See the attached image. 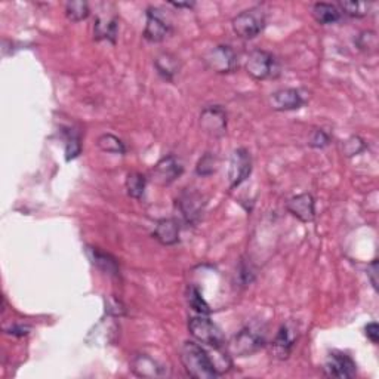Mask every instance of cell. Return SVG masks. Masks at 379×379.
Returning a JSON list of instances; mask_svg holds the SVG:
<instances>
[{
  "mask_svg": "<svg viewBox=\"0 0 379 379\" xmlns=\"http://www.w3.org/2000/svg\"><path fill=\"white\" fill-rule=\"evenodd\" d=\"M184 173V166L175 156H165L153 168V179L160 187H168Z\"/></svg>",
  "mask_w": 379,
  "mask_h": 379,
  "instance_id": "5bb4252c",
  "label": "cell"
},
{
  "mask_svg": "<svg viewBox=\"0 0 379 379\" xmlns=\"http://www.w3.org/2000/svg\"><path fill=\"white\" fill-rule=\"evenodd\" d=\"M357 46L366 52H373L378 46V37L375 31H363V33L355 40Z\"/></svg>",
  "mask_w": 379,
  "mask_h": 379,
  "instance_id": "1f68e13d",
  "label": "cell"
},
{
  "mask_svg": "<svg viewBox=\"0 0 379 379\" xmlns=\"http://www.w3.org/2000/svg\"><path fill=\"white\" fill-rule=\"evenodd\" d=\"M126 193L129 197L132 199H141L144 196L146 187H147V178L139 172H131L126 178L125 182Z\"/></svg>",
  "mask_w": 379,
  "mask_h": 379,
  "instance_id": "603a6c76",
  "label": "cell"
},
{
  "mask_svg": "<svg viewBox=\"0 0 379 379\" xmlns=\"http://www.w3.org/2000/svg\"><path fill=\"white\" fill-rule=\"evenodd\" d=\"M82 151V144H80V135L73 131V129H69L67 138H66V159L70 161L73 159L78 157Z\"/></svg>",
  "mask_w": 379,
  "mask_h": 379,
  "instance_id": "f1b7e54d",
  "label": "cell"
},
{
  "mask_svg": "<svg viewBox=\"0 0 379 379\" xmlns=\"http://www.w3.org/2000/svg\"><path fill=\"white\" fill-rule=\"evenodd\" d=\"M341 148H342V155L345 157H354V156L362 155L367 148V144L359 135H353L350 138H346L345 141H342Z\"/></svg>",
  "mask_w": 379,
  "mask_h": 379,
  "instance_id": "83f0119b",
  "label": "cell"
},
{
  "mask_svg": "<svg viewBox=\"0 0 379 379\" xmlns=\"http://www.w3.org/2000/svg\"><path fill=\"white\" fill-rule=\"evenodd\" d=\"M311 14L314 19L317 21L320 26H332L337 24L341 19L342 14L338 6H335L332 3H316L312 6Z\"/></svg>",
  "mask_w": 379,
  "mask_h": 379,
  "instance_id": "7402d4cb",
  "label": "cell"
},
{
  "mask_svg": "<svg viewBox=\"0 0 379 379\" xmlns=\"http://www.w3.org/2000/svg\"><path fill=\"white\" fill-rule=\"evenodd\" d=\"M6 333L14 335V337H24V335H28L30 328L26 326V324H14V326H10L9 329H5Z\"/></svg>",
  "mask_w": 379,
  "mask_h": 379,
  "instance_id": "d590c367",
  "label": "cell"
},
{
  "mask_svg": "<svg viewBox=\"0 0 379 379\" xmlns=\"http://www.w3.org/2000/svg\"><path fill=\"white\" fill-rule=\"evenodd\" d=\"M245 69L255 80H274L281 74L277 57L264 49H255L249 53Z\"/></svg>",
  "mask_w": 379,
  "mask_h": 379,
  "instance_id": "3957f363",
  "label": "cell"
},
{
  "mask_svg": "<svg viewBox=\"0 0 379 379\" xmlns=\"http://www.w3.org/2000/svg\"><path fill=\"white\" fill-rule=\"evenodd\" d=\"M88 256L92 261V264L98 270H101L103 273L113 277L118 276V272H121V270H118L116 258H113L110 254H105L96 247H88Z\"/></svg>",
  "mask_w": 379,
  "mask_h": 379,
  "instance_id": "44dd1931",
  "label": "cell"
},
{
  "mask_svg": "<svg viewBox=\"0 0 379 379\" xmlns=\"http://www.w3.org/2000/svg\"><path fill=\"white\" fill-rule=\"evenodd\" d=\"M155 67L161 79H165L166 82H175V78L181 70V62L173 53L161 52L155 58Z\"/></svg>",
  "mask_w": 379,
  "mask_h": 379,
  "instance_id": "ac0fdd59",
  "label": "cell"
},
{
  "mask_svg": "<svg viewBox=\"0 0 379 379\" xmlns=\"http://www.w3.org/2000/svg\"><path fill=\"white\" fill-rule=\"evenodd\" d=\"M330 144V135L324 129H314L308 139V146L311 148L323 150Z\"/></svg>",
  "mask_w": 379,
  "mask_h": 379,
  "instance_id": "4dcf8cb0",
  "label": "cell"
},
{
  "mask_svg": "<svg viewBox=\"0 0 379 379\" xmlns=\"http://www.w3.org/2000/svg\"><path fill=\"white\" fill-rule=\"evenodd\" d=\"M188 330L191 337L197 342L208 345L213 350H222L225 346V337L221 329L212 320L202 316V314L190 319Z\"/></svg>",
  "mask_w": 379,
  "mask_h": 379,
  "instance_id": "5b68a950",
  "label": "cell"
},
{
  "mask_svg": "<svg viewBox=\"0 0 379 379\" xmlns=\"http://www.w3.org/2000/svg\"><path fill=\"white\" fill-rule=\"evenodd\" d=\"M91 14V9L88 2H67L66 3V17L71 21V23H80V21L86 19Z\"/></svg>",
  "mask_w": 379,
  "mask_h": 379,
  "instance_id": "484cf974",
  "label": "cell"
},
{
  "mask_svg": "<svg viewBox=\"0 0 379 379\" xmlns=\"http://www.w3.org/2000/svg\"><path fill=\"white\" fill-rule=\"evenodd\" d=\"M372 3L367 2H341L340 10L341 14L349 15L351 18H364L371 14Z\"/></svg>",
  "mask_w": 379,
  "mask_h": 379,
  "instance_id": "4316f807",
  "label": "cell"
},
{
  "mask_svg": "<svg viewBox=\"0 0 379 379\" xmlns=\"http://www.w3.org/2000/svg\"><path fill=\"white\" fill-rule=\"evenodd\" d=\"M181 227L175 218H161L156 222L153 237L164 246H173L179 242Z\"/></svg>",
  "mask_w": 379,
  "mask_h": 379,
  "instance_id": "e0dca14e",
  "label": "cell"
},
{
  "mask_svg": "<svg viewBox=\"0 0 379 379\" xmlns=\"http://www.w3.org/2000/svg\"><path fill=\"white\" fill-rule=\"evenodd\" d=\"M118 31V19L116 15H98L94 24V37L95 40H107L116 43Z\"/></svg>",
  "mask_w": 379,
  "mask_h": 379,
  "instance_id": "d6986e66",
  "label": "cell"
},
{
  "mask_svg": "<svg viewBox=\"0 0 379 379\" xmlns=\"http://www.w3.org/2000/svg\"><path fill=\"white\" fill-rule=\"evenodd\" d=\"M252 156L249 150L240 147L233 151L229 164V181L230 187L237 188L251 177L252 173Z\"/></svg>",
  "mask_w": 379,
  "mask_h": 379,
  "instance_id": "9c48e42d",
  "label": "cell"
},
{
  "mask_svg": "<svg viewBox=\"0 0 379 379\" xmlns=\"http://www.w3.org/2000/svg\"><path fill=\"white\" fill-rule=\"evenodd\" d=\"M96 146L104 153H112V155H125L126 153V146L121 138H117L113 134H104L96 141Z\"/></svg>",
  "mask_w": 379,
  "mask_h": 379,
  "instance_id": "cb8c5ba5",
  "label": "cell"
},
{
  "mask_svg": "<svg viewBox=\"0 0 379 379\" xmlns=\"http://www.w3.org/2000/svg\"><path fill=\"white\" fill-rule=\"evenodd\" d=\"M307 104L306 92L295 88H283L272 94L270 105L276 112H295Z\"/></svg>",
  "mask_w": 379,
  "mask_h": 379,
  "instance_id": "4fadbf2b",
  "label": "cell"
},
{
  "mask_svg": "<svg viewBox=\"0 0 379 379\" xmlns=\"http://www.w3.org/2000/svg\"><path fill=\"white\" fill-rule=\"evenodd\" d=\"M267 345V329L263 323H249L236 333L229 345L233 355L247 357L258 353Z\"/></svg>",
  "mask_w": 379,
  "mask_h": 379,
  "instance_id": "7a4b0ae2",
  "label": "cell"
},
{
  "mask_svg": "<svg viewBox=\"0 0 379 379\" xmlns=\"http://www.w3.org/2000/svg\"><path fill=\"white\" fill-rule=\"evenodd\" d=\"M324 375L329 378L338 379H350L357 373V364L351 359V355L342 351H332L326 357V362L323 366Z\"/></svg>",
  "mask_w": 379,
  "mask_h": 379,
  "instance_id": "8fae6325",
  "label": "cell"
},
{
  "mask_svg": "<svg viewBox=\"0 0 379 379\" xmlns=\"http://www.w3.org/2000/svg\"><path fill=\"white\" fill-rule=\"evenodd\" d=\"M227 112L221 105H208L200 113V127L204 134L220 138L227 132Z\"/></svg>",
  "mask_w": 379,
  "mask_h": 379,
  "instance_id": "7c38bea8",
  "label": "cell"
},
{
  "mask_svg": "<svg viewBox=\"0 0 379 379\" xmlns=\"http://www.w3.org/2000/svg\"><path fill=\"white\" fill-rule=\"evenodd\" d=\"M105 312L108 314V316H113V317H121L123 316V314L126 312L125 307L121 301L117 299H108L107 302V308H105Z\"/></svg>",
  "mask_w": 379,
  "mask_h": 379,
  "instance_id": "d6a6232c",
  "label": "cell"
},
{
  "mask_svg": "<svg viewBox=\"0 0 379 379\" xmlns=\"http://www.w3.org/2000/svg\"><path fill=\"white\" fill-rule=\"evenodd\" d=\"M288 211L301 222H312L316 220V202L310 193H302L288 200Z\"/></svg>",
  "mask_w": 379,
  "mask_h": 379,
  "instance_id": "9a60e30c",
  "label": "cell"
},
{
  "mask_svg": "<svg viewBox=\"0 0 379 379\" xmlns=\"http://www.w3.org/2000/svg\"><path fill=\"white\" fill-rule=\"evenodd\" d=\"M172 6H175V8H193L194 3L193 2H187V3H170Z\"/></svg>",
  "mask_w": 379,
  "mask_h": 379,
  "instance_id": "8d00e7d4",
  "label": "cell"
},
{
  "mask_svg": "<svg viewBox=\"0 0 379 379\" xmlns=\"http://www.w3.org/2000/svg\"><path fill=\"white\" fill-rule=\"evenodd\" d=\"M108 316V319H103L94 328V330L89 333V338H94V344L96 342L98 345H110L114 344L118 338V324L112 320Z\"/></svg>",
  "mask_w": 379,
  "mask_h": 379,
  "instance_id": "ffe728a7",
  "label": "cell"
},
{
  "mask_svg": "<svg viewBox=\"0 0 379 379\" xmlns=\"http://www.w3.org/2000/svg\"><path fill=\"white\" fill-rule=\"evenodd\" d=\"M204 67L216 74H230L239 69V58L230 45H216L203 55Z\"/></svg>",
  "mask_w": 379,
  "mask_h": 379,
  "instance_id": "8992f818",
  "label": "cell"
},
{
  "mask_svg": "<svg viewBox=\"0 0 379 379\" xmlns=\"http://www.w3.org/2000/svg\"><path fill=\"white\" fill-rule=\"evenodd\" d=\"M367 277H369L372 288L378 290V259H373V261L367 265Z\"/></svg>",
  "mask_w": 379,
  "mask_h": 379,
  "instance_id": "e575fe53",
  "label": "cell"
},
{
  "mask_svg": "<svg viewBox=\"0 0 379 379\" xmlns=\"http://www.w3.org/2000/svg\"><path fill=\"white\" fill-rule=\"evenodd\" d=\"M147 21H146V28H144V39L150 43H161L169 37L172 33V24L170 21L166 18L165 12L159 8L150 6L147 8L146 12Z\"/></svg>",
  "mask_w": 379,
  "mask_h": 379,
  "instance_id": "ba28073f",
  "label": "cell"
},
{
  "mask_svg": "<svg viewBox=\"0 0 379 379\" xmlns=\"http://www.w3.org/2000/svg\"><path fill=\"white\" fill-rule=\"evenodd\" d=\"M267 24V18L264 10L258 6L249 8L239 15H236L231 21L233 31L237 37L251 40L259 36L264 31Z\"/></svg>",
  "mask_w": 379,
  "mask_h": 379,
  "instance_id": "277c9868",
  "label": "cell"
},
{
  "mask_svg": "<svg viewBox=\"0 0 379 379\" xmlns=\"http://www.w3.org/2000/svg\"><path fill=\"white\" fill-rule=\"evenodd\" d=\"M299 338V326L294 320H289L280 326L272 342V354L277 360H288L294 351Z\"/></svg>",
  "mask_w": 379,
  "mask_h": 379,
  "instance_id": "52a82bcc",
  "label": "cell"
},
{
  "mask_svg": "<svg viewBox=\"0 0 379 379\" xmlns=\"http://www.w3.org/2000/svg\"><path fill=\"white\" fill-rule=\"evenodd\" d=\"M216 170V157L212 153H204L197 161L196 173L199 177H211Z\"/></svg>",
  "mask_w": 379,
  "mask_h": 379,
  "instance_id": "f546056e",
  "label": "cell"
},
{
  "mask_svg": "<svg viewBox=\"0 0 379 379\" xmlns=\"http://www.w3.org/2000/svg\"><path fill=\"white\" fill-rule=\"evenodd\" d=\"M364 335L367 337V340L376 345L379 342V326H378V323L372 321L369 324H366Z\"/></svg>",
  "mask_w": 379,
  "mask_h": 379,
  "instance_id": "836d02e7",
  "label": "cell"
},
{
  "mask_svg": "<svg viewBox=\"0 0 379 379\" xmlns=\"http://www.w3.org/2000/svg\"><path fill=\"white\" fill-rule=\"evenodd\" d=\"M187 301H188V306L197 314H202V316H208V314L212 312L209 304L206 301H204V298L200 294V290L196 286H193V285L188 286Z\"/></svg>",
  "mask_w": 379,
  "mask_h": 379,
  "instance_id": "d4e9b609",
  "label": "cell"
},
{
  "mask_svg": "<svg viewBox=\"0 0 379 379\" xmlns=\"http://www.w3.org/2000/svg\"><path fill=\"white\" fill-rule=\"evenodd\" d=\"M204 204L206 203H204L202 194L193 190L182 191L181 196L177 199V206L182 215L184 221L193 227L202 221Z\"/></svg>",
  "mask_w": 379,
  "mask_h": 379,
  "instance_id": "30bf717a",
  "label": "cell"
},
{
  "mask_svg": "<svg viewBox=\"0 0 379 379\" xmlns=\"http://www.w3.org/2000/svg\"><path fill=\"white\" fill-rule=\"evenodd\" d=\"M131 371L139 378H165L169 375L166 367L148 354L134 355L131 360Z\"/></svg>",
  "mask_w": 379,
  "mask_h": 379,
  "instance_id": "2e32d148",
  "label": "cell"
},
{
  "mask_svg": "<svg viewBox=\"0 0 379 379\" xmlns=\"http://www.w3.org/2000/svg\"><path fill=\"white\" fill-rule=\"evenodd\" d=\"M181 363L184 369L196 379H213L220 376L209 353L196 341H186L181 346Z\"/></svg>",
  "mask_w": 379,
  "mask_h": 379,
  "instance_id": "6da1fadb",
  "label": "cell"
}]
</instances>
